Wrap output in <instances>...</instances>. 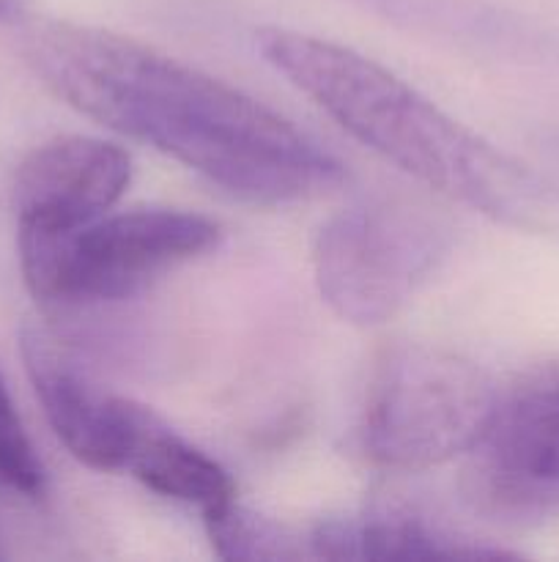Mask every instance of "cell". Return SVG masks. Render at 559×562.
<instances>
[{"label":"cell","instance_id":"obj_8","mask_svg":"<svg viewBox=\"0 0 559 562\" xmlns=\"http://www.w3.org/2000/svg\"><path fill=\"white\" fill-rule=\"evenodd\" d=\"M132 181V159L99 137L66 135L25 157L14 179L16 223L25 231H66L102 217Z\"/></svg>","mask_w":559,"mask_h":562},{"label":"cell","instance_id":"obj_12","mask_svg":"<svg viewBox=\"0 0 559 562\" xmlns=\"http://www.w3.org/2000/svg\"><path fill=\"white\" fill-rule=\"evenodd\" d=\"M0 486L20 497H42L44 492V467L11 404L3 379H0Z\"/></svg>","mask_w":559,"mask_h":562},{"label":"cell","instance_id":"obj_13","mask_svg":"<svg viewBox=\"0 0 559 562\" xmlns=\"http://www.w3.org/2000/svg\"><path fill=\"white\" fill-rule=\"evenodd\" d=\"M25 11V0H0V22L20 20Z\"/></svg>","mask_w":559,"mask_h":562},{"label":"cell","instance_id":"obj_2","mask_svg":"<svg viewBox=\"0 0 559 562\" xmlns=\"http://www.w3.org/2000/svg\"><path fill=\"white\" fill-rule=\"evenodd\" d=\"M263 58L362 146L422 184L513 228L559 234V187L471 132L373 58L288 27L258 33Z\"/></svg>","mask_w":559,"mask_h":562},{"label":"cell","instance_id":"obj_14","mask_svg":"<svg viewBox=\"0 0 559 562\" xmlns=\"http://www.w3.org/2000/svg\"><path fill=\"white\" fill-rule=\"evenodd\" d=\"M365 3H373V5H381V9H395V5H400V0H365Z\"/></svg>","mask_w":559,"mask_h":562},{"label":"cell","instance_id":"obj_6","mask_svg":"<svg viewBox=\"0 0 559 562\" xmlns=\"http://www.w3.org/2000/svg\"><path fill=\"white\" fill-rule=\"evenodd\" d=\"M471 459L475 492L493 510L524 519L557 514L559 376L499 395Z\"/></svg>","mask_w":559,"mask_h":562},{"label":"cell","instance_id":"obj_3","mask_svg":"<svg viewBox=\"0 0 559 562\" xmlns=\"http://www.w3.org/2000/svg\"><path fill=\"white\" fill-rule=\"evenodd\" d=\"M214 220L184 209L102 214L66 231L20 228V267L33 300L49 313L132 300L170 269L214 250Z\"/></svg>","mask_w":559,"mask_h":562},{"label":"cell","instance_id":"obj_10","mask_svg":"<svg viewBox=\"0 0 559 562\" xmlns=\"http://www.w3.org/2000/svg\"><path fill=\"white\" fill-rule=\"evenodd\" d=\"M124 472L159 497L197 508L203 519L236 499L233 477L153 412L142 426Z\"/></svg>","mask_w":559,"mask_h":562},{"label":"cell","instance_id":"obj_9","mask_svg":"<svg viewBox=\"0 0 559 562\" xmlns=\"http://www.w3.org/2000/svg\"><path fill=\"white\" fill-rule=\"evenodd\" d=\"M312 560H499L504 549L482 547L444 532L420 516L395 508H370L321 519L310 527Z\"/></svg>","mask_w":559,"mask_h":562},{"label":"cell","instance_id":"obj_1","mask_svg":"<svg viewBox=\"0 0 559 562\" xmlns=\"http://www.w3.org/2000/svg\"><path fill=\"white\" fill-rule=\"evenodd\" d=\"M22 55L77 113L179 159L239 201L283 206L343 184V165L285 115L135 38L36 20L22 31Z\"/></svg>","mask_w":559,"mask_h":562},{"label":"cell","instance_id":"obj_11","mask_svg":"<svg viewBox=\"0 0 559 562\" xmlns=\"http://www.w3.org/2000/svg\"><path fill=\"white\" fill-rule=\"evenodd\" d=\"M212 549L223 560L296 562L312 560L310 530H296L277 519L255 514L233 499L217 514L206 516Z\"/></svg>","mask_w":559,"mask_h":562},{"label":"cell","instance_id":"obj_5","mask_svg":"<svg viewBox=\"0 0 559 562\" xmlns=\"http://www.w3.org/2000/svg\"><path fill=\"white\" fill-rule=\"evenodd\" d=\"M453 247V231L409 201H367L332 214L312 247L321 300L343 322L378 327L398 316Z\"/></svg>","mask_w":559,"mask_h":562},{"label":"cell","instance_id":"obj_7","mask_svg":"<svg viewBox=\"0 0 559 562\" xmlns=\"http://www.w3.org/2000/svg\"><path fill=\"white\" fill-rule=\"evenodd\" d=\"M20 351L44 417L64 448L99 472H124L151 409L110 393L75 351L38 324H25Z\"/></svg>","mask_w":559,"mask_h":562},{"label":"cell","instance_id":"obj_4","mask_svg":"<svg viewBox=\"0 0 559 562\" xmlns=\"http://www.w3.org/2000/svg\"><path fill=\"white\" fill-rule=\"evenodd\" d=\"M497 398L491 379L460 355L425 344L392 346L367 382L360 448L381 470H431L471 453Z\"/></svg>","mask_w":559,"mask_h":562}]
</instances>
